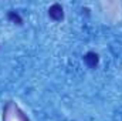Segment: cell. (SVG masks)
Instances as JSON below:
<instances>
[{"mask_svg":"<svg viewBox=\"0 0 122 121\" xmlns=\"http://www.w3.org/2000/svg\"><path fill=\"white\" fill-rule=\"evenodd\" d=\"M98 61H99V57H98V54L94 53V51H90V53H87V54L84 56V63H85L90 68H95V67L98 66Z\"/></svg>","mask_w":122,"mask_h":121,"instance_id":"7a4b0ae2","label":"cell"},{"mask_svg":"<svg viewBox=\"0 0 122 121\" xmlns=\"http://www.w3.org/2000/svg\"><path fill=\"white\" fill-rule=\"evenodd\" d=\"M7 17H9L13 23H16V24H21V23H23L21 17H20L17 13H14V11H9V13H7Z\"/></svg>","mask_w":122,"mask_h":121,"instance_id":"3957f363","label":"cell"},{"mask_svg":"<svg viewBox=\"0 0 122 121\" xmlns=\"http://www.w3.org/2000/svg\"><path fill=\"white\" fill-rule=\"evenodd\" d=\"M48 16L53 19V20H56V22H60L64 19V11H62V7H61L60 4H53L50 9H48Z\"/></svg>","mask_w":122,"mask_h":121,"instance_id":"6da1fadb","label":"cell"}]
</instances>
